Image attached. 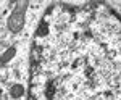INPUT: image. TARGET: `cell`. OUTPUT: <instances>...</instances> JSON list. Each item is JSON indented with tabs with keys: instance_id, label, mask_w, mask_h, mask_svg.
<instances>
[{
	"instance_id": "cell-2",
	"label": "cell",
	"mask_w": 121,
	"mask_h": 100,
	"mask_svg": "<svg viewBox=\"0 0 121 100\" xmlns=\"http://www.w3.org/2000/svg\"><path fill=\"white\" fill-rule=\"evenodd\" d=\"M16 55V47H8L3 53H2V57H0V65H7Z\"/></svg>"
},
{
	"instance_id": "cell-6",
	"label": "cell",
	"mask_w": 121,
	"mask_h": 100,
	"mask_svg": "<svg viewBox=\"0 0 121 100\" xmlns=\"http://www.w3.org/2000/svg\"><path fill=\"white\" fill-rule=\"evenodd\" d=\"M28 100H36V97H34V95H31V97H29Z\"/></svg>"
},
{
	"instance_id": "cell-5",
	"label": "cell",
	"mask_w": 121,
	"mask_h": 100,
	"mask_svg": "<svg viewBox=\"0 0 121 100\" xmlns=\"http://www.w3.org/2000/svg\"><path fill=\"white\" fill-rule=\"evenodd\" d=\"M47 34H48V26H47V24H42L40 29H37V36L44 37V36H47Z\"/></svg>"
},
{
	"instance_id": "cell-3",
	"label": "cell",
	"mask_w": 121,
	"mask_h": 100,
	"mask_svg": "<svg viewBox=\"0 0 121 100\" xmlns=\"http://www.w3.org/2000/svg\"><path fill=\"white\" fill-rule=\"evenodd\" d=\"M10 95H11L13 99H21V97L24 95V86H21V84H13L11 89H10Z\"/></svg>"
},
{
	"instance_id": "cell-1",
	"label": "cell",
	"mask_w": 121,
	"mask_h": 100,
	"mask_svg": "<svg viewBox=\"0 0 121 100\" xmlns=\"http://www.w3.org/2000/svg\"><path fill=\"white\" fill-rule=\"evenodd\" d=\"M24 23H26V15L23 11H18V10H13L10 13V16L7 18V27H8L10 32H13V34L19 32L24 27Z\"/></svg>"
},
{
	"instance_id": "cell-4",
	"label": "cell",
	"mask_w": 121,
	"mask_h": 100,
	"mask_svg": "<svg viewBox=\"0 0 121 100\" xmlns=\"http://www.w3.org/2000/svg\"><path fill=\"white\" fill-rule=\"evenodd\" d=\"M28 5H29L28 0H19V2H16V8H15V10H18V11H23V13H26V8H28Z\"/></svg>"
}]
</instances>
